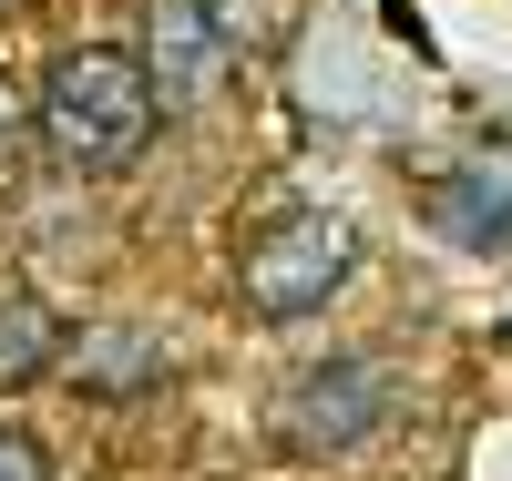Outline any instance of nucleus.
<instances>
[{
  "label": "nucleus",
  "instance_id": "nucleus-1",
  "mask_svg": "<svg viewBox=\"0 0 512 481\" xmlns=\"http://www.w3.org/2000/svg\"><path fill=\"white\" fill-rule=\"evenodd\" d=\"M154 82L134 52H113V41H82V52H52L31 82V134L62 174H123L144 144H154Z\"/></svg>",
  "mask_w": 512,
  "mask_h": 481
},
{
  "label": "nucleus",
  "instance_id": "nucleus-2",
  "mask_svg": "<svg viewBox=\"0 0 512 481\" xmlns=\"http://www.w3.org/2000/svg\"><path fill=\"white\" fill-rule=\"evenodd\" d=\"M349 277H359V226L328 215V205H277L267 226H246V246H236V297H246V318H267V328L318 318Z\"/></svg>",
  "mask_w": 512,
  "mask_h": 481
},
{
  "label": "nucleus",
  "instance_id": "nucleus-3",
  "mask_svg": "<svg viewBox=\"0 0 512 481\" xmlns=\"http://www.w3.org/2000/svg\"><path fill=\"white\" fill-rule=\"evenodd\" d=\"M390 430V369L379 359H318L277 389V451L287 461H349Z\"/></svg>",
  "mask_w": 512,
  "mask_h": 481
},
{
  "label": "nucleus",
  "instance_id": "nucleus-4",
  "mask_svg": "<svg viewBox=\"0 0 512 481\" xmlns=\"http://www.w3.org/2000/svg\"><path fill=\"white\" fill-rule=\"evenodd\" d=\"M144 82H154V103L164 113H195V103H216L226 93V31H216V11L205 0H144Z\"/></svg>",
  "mask_w": 512,
  "mask_h": 481
},
{
  "label": "nucleus",
  "instance_id": "nucleus-5",
  "mask_svg": "<svg viewBox=\"0 0 512 481\" xmlns=\"http://www.w3.org/2000/svg\"><path fill=\"white\" fill-rule=\"evenodd\" d=\"M82 389H103V400H134V389L164 379V348L144 318H103V328H82V359H72Z\"/></svg>",
  "mask_w": 512,
  "mask_h": 481
},
{
  "label": "nucleus",
  "instance_id": "nucleus-6",
  "mask_svg": "<svg viewBox=\"0 0 512 481\" xmlns=\"http://www.w3.org/2000/svg\"><path fill=\"white\" fill-rule=\"evenodd\" d=\"M62 369V318L31 287H0V389H31Z\"/></svg>",
  "mask_w": 512,
  "mask_h": 481
},
{
  "label": "nucleus",
  "instance_id": "nucleus-7",
  "mask_svg": "<svg viewBox=\"0 0 512 481\" xmlns=\"http://www.w3.org/2000/svg\"><path fill=\"white\" fill-rule=\"evenodd\" d=\"M431 226H441L451 246H502L512 195L492 185V174H441V185H431Z\"/></svg>",
  "mask_w": 512,
  "mask_h": 481
},
{
  "label": "nucleus",
  "instance_id": "nucleus-8",
  "mask_svg": "<svg viewBox=\"0 0 512 481\" xmlns=\"http://www.w3.org/2000/svg\"><path fill=\"white\" fill-rule=\"evenodd\" d=\"M226 31V52H287L297 21H308V0H205Z\"/></svg>",
  "mask_w": 512,
  "mask_h": 481
},
{
  "label": "nucleus",
  "instance_id": "nucleus-9",
  "mask_svg": "<svg viewBox=\"0 0 512 481\" xmlns=\"http://www.w3.org/2000/svg\"><path fill=\"white\" fill-rule=\"evenodd\" d=\"M0 481H52V451L31 430H11V420H0Z\"/></svg>",
  "mask_w": 512,
  "mask_h": 481
},
{
  "label": "nucleus",
  "instance_id": "nucleus-10",
  "mask_svg": "<svg viewBox=\"0 0 512 481\" xmlns=\"http://www.w3.org/2000/svg\"><path fill=\"white\" fill-rule=\"evenodd\" d=\"M11 134H21V93L0 82V154H11Z\"/></svg>",
  "mask_w": 512,
  "mask_h": 481
},
{
  "label": "nucleus",
  "instance_id": "nucleus-11",
  "mask_svg": "<svg viewBox=\"0 0 512 481\" xmlns=\"http://www.w3.org/2000/svg\"><path fill=\"white\" fill-rule=\"evenodd\" d=\"M0 11H21V0H0Z\"/></svg>",
  "mask_w": 512,
  "mask_h": 481
}]
</instances>
